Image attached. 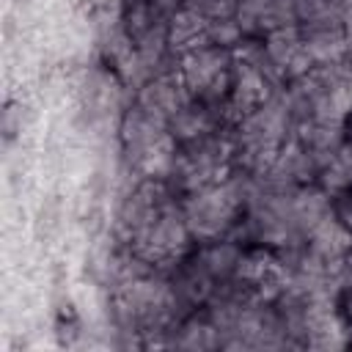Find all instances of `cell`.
<instances>
[{
    "mask_svg": "<svg viewBox=\"0 0 352 352\" xmlns=\"http://www.w3.org/2000/svg\"><path fill=\"white\" fill-rule=\"evenodd\" d=\"M300 50V38L294 30H286V28H275L267 33V44H264V52L267 58L275 63V66H286L294 52Z\"/></svg>",
    "mask_w": 352,
    "mask_h": 352,
    "instance_id": "6da1fadb",
    "label": "cell"
},
{
    "mask_svg": "<svg viewBox=\"0 0 352 352\" xmlns=\"http://www.w3.org/2000/svg\"><path fill=\"white\" fill-rule=\"evenodd\" d=\"M124 25H126L129 38H135V41H140L143 36H148L151 28H154V8H151V0H132V3L126 6Z\"/></svg>",
    "mask_w": 352,
    "mask_h": 352,
    "instance_id": "7a4b0ae2",
    "label": "cell"
},
{
    "mask_svg": "<svg viewBox=\"0 0 352 352\" xmlns=\"http://www.w3.org/2000/svg\"><path fill=\"white\" fill-rule=\"evenodd\" d=\"M204 36H206V41H209L212 47L228 50V47H234V44L242 41L245 28L239 25V19H214V22H209V25L204 28Z\"/></svg>",
    "mask_w": 352,
    "mask_h": 352,
    "instance_id": "3957f363",
    "label": "cell"
},
{
    "mask_svg": "<svg viewBox=\"0 0 352 352\" xmlns=\"http://www.w3.org/2000/svg\"><path fill=\"white\" fill-rule=\"evenodd\" d=\"M16 132H22V110L16 104H6V110H3V138L14 140Z\"/></svg>",
    "mask_w": 352,
    "mask_h": 352,
    "instance_id": "277c9868",
    "label": "cell"
},
{
    "mask_svg": "<svg viewBox=\"0 0 352 352\" xmlns=\"http://www.w3.org/2000/svg\"><path fill=\"white\" fill-rule=\"evenodd\" d=\"M336 305H338V314H341L346 322H352V286L338 294V302H336Z\"/></svg>",
    "mask_w": 352,
    "mask_h": 352,
    "instance_id": "5b68a950",
    "label": "cell"
},
{
    "mask_svg": "<svg viewBox=\"0 0 352 352\" xmlns=\"http://www.w3.org/2000/svg\"><path fill=\"white\" fill-rule=\"evenodd\" d=\"M344 140H346V146H352V110L344 118Z\"/></svg>",
    "mask_w": 352,
    "mask_h": 352,
    "instance_id": "8992f818",
    "label": "cell"
}]
</instances>
